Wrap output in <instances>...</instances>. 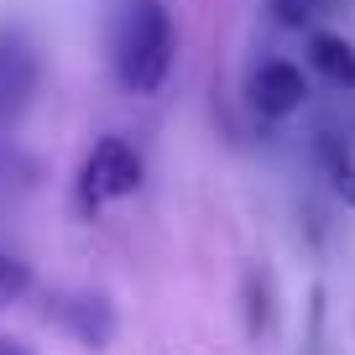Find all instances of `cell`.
<instances>
[{
    "label": "cell",
    "instance_id": "obj_9",
    "mask_svg": "<svg viewBox=\"0 0 355 355\" xmlns=\"http://www.w3.org/2000/svg\"><path fill=\"white\" fill-rule=\"evenodd\" d=\"M26 288H32V272H26V261H16V256H0V309H6V303H16Z\"/></svg>",
    "mask_w": 355,
    "mask_h": 355
},
{
    "label": "cell",
    "instance_id": "obj_1",
    "mask_svg": "<svg viewBox=\"0 0 355 355\" xmlns=\"http://www.w3.org/2000/svg\"><path fill=\"white\" fill-rule=\"evenodd\" d=\"M173 16L162 11V0H131L121 21V42H115V68L131 94H157L173 73Z\"/></svg>",
    "mask_w": 355,
    "mask_h": 355
},
{
    "label": "cell",
    "instance_id": "obj_8",
    "mask_svg": "<svg viewBox=\"0 0 355 355\" xmlns=\"http://www.w3.org/2000/svg\"><path fill=\"white\" fill-rule=\"evenodd\" d=\"M334 6H340V0H272V16H277L282 26H313L319 21V16H329Z\"/></svg>",
    "mask_w": 355,
    "mask_h": 355
},
{
    "label": "cell",
    "instance_id": "obj_11",
    "mask_svg": "<svg viewBox=\"0 0 355 355\" xmlns=\"http://www.w3.org/2000/svg\"><path fill=\"white\" fill-rule=\"evenodd\" d=\"M0 355H26V350H16L11 340H0Z\"/></svg>",
    "mask_w": 355,
    "mask_h": 355
},
{
    "label": "cell",
    "instance_id": "obj_4",
    "mask_svg": "<svg viewBox=\"0 0 355 355\" xmlns=\"http://www.w3.org/2000/svg\"><path fill=\"white\" fill-rule=\"evenodd\" d=\"M37 89V53L16 32H0V121L26 110Z\"/></svg>",
    "mask_w": 355,
    "mask_h": 355
},
{
    "label": "cell",
    "instance_id": "obj_10",
    "mask_svg": "<svg viewBox=\"0 0 355 355\" xmlns=\"http://www.w3.org/2000/svg\"><path fill=\"white\" fill-rule=\"evenodd\" d=\"M245 288H251V334H261V324H266V277H256V272H251Z\"/></svg>",
    "mask_w": 355,
    "mask_h": 355
},
{
    "label": "cell",
    "instance_id": "obj_5",
    "mask_svg": "<svg viewBox=\"0 0 355 355\" xmlns=\"http://www.w3.org/2000/svg\"><path fill=\"white\" fill-rule=\"evenodd\" d=\"M313 157H319V173L329 178L334 199L345 204V209H355V152L345 146L340 131H319L313 136Z\"/></svg>",
    "mask_w": 355,
    "mask_h": 355
},
{
    "label": "cell",
    "instance_id": "obj_2",
    "mask_svg": "<svg viewBox=\"0 0 355 355\" xmlns=\"http://www.w3.org/2000/svg\"><path fill=\"white\" fill-rule=\"evenodd\" d=\"M78 189H84V204H105V199H125V193L141 189V157L121 141V136H105L84 162V178H78Z\"/></svg>",
    "mask_w": 355,
    "mask_h": 355
},
{
    "label": "cell",
    "instance_id": "obj_3",
    "mask_svg": "<svg viewBox=\"0 0 355 355\" xmlns=\"http://www.w3.org/2000/svg\"><path fill=\"white\" fill-rule=\"evenodd\" d=\"M303 100H309V78H303V68L272 58V63H261V68L251 73V105H256L261 115H272V121L303 110Z\"/></svg>",
    "mask_w": 355,
    "mask_h": 355
},
{
    "label": "cell",
    "instance_id": "obj_7",
    "mask_svg": "<svg viewBox=\"0 0 355 355\" xmlns=\"http://www.w3.org/2000/svg\"><path fill=\"white\" fill-rule=\"evenodd\" d=\"M58 313H63L84 340H110V309H105L100 298H68V303H58Z\"/></svg>",
    "mask_w": 355,
    "mask_h": 355
},
{
    "label": "cell",
    "instance_id": "obj_6",
    "mask_svg": "<svg viewBox=\"0 0 355 355\" xmlns=\"http://www.w3.org/2000/svg\"><path fill=\"white\" fill-rule=\"evenodd\" d=\"M309 63H313V73H319L324 84H334V89H355V47L345 42V37H334V32H313V37H309Z\"/></svg>",
    "mask_w": 355,
    "mask_h": 355
}]
</instances>
